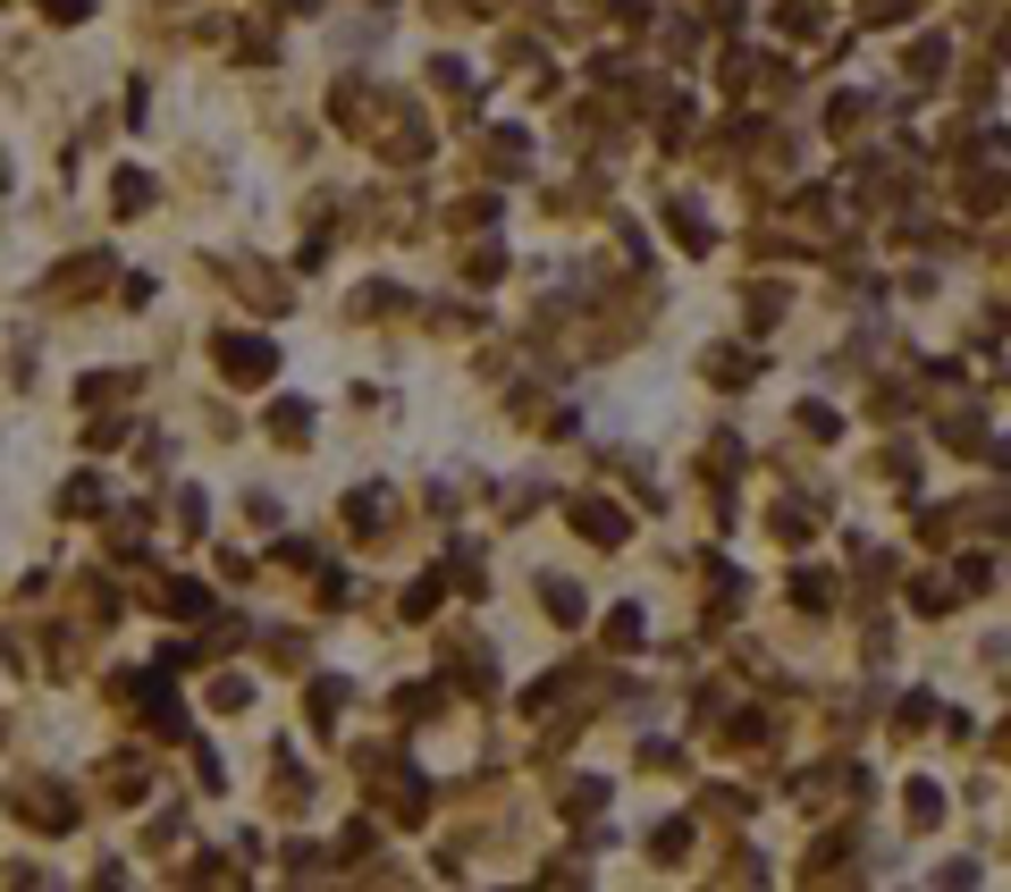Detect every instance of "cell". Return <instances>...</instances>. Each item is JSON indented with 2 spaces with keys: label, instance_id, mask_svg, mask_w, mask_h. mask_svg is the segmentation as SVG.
I'll return each mask as SVG.
<instances>
[{
  "label": "cell",
  "instance_id": "obj_5",
  "mask_svg": "<svg viewBox=\"0 0 1011 892\" xmlns=\"http://www.w3.org/2000/svg\"><path fill=\"white\" fill-rule=\"evenodd\" d=\"M346 513H354V531H371V522L388 513V489H354V497H346Z\"/></svg>",
  "mask_w": 1011,
  "mask_h": 892
},
{
  "label": "cell",
  "instance_id": "obj_4",
  "mask_svg": "<svg viewBox=\"0 0 1011 892\" xmlns=\"http://www.w3.org/2000/svg\"><path fill=\"white\" fill-rule=\"evenodd\" d=\"M18 808H26V816H42V825H68V816H77L59 792H18Z\"/></svg>",
  "mask_w": 1011,
  "mask_h": 892
},
{
  "label": "cell",
  "instance_id": "obj_6",
  "mask_svg": "<svg viewBox=\"0 0 1011 892\" xmlns=\"http://www.w3.org/2000/svg\"><path fill=\"white\" fill-rule=\"evenodd\" d=\"M674 236H683L691 253H708V219H700V210H691V203H674Z\"/></svg>",
  "mask_w": 1011,
  "mask_h": 892
},
{
  "label": "cell",
  "instance_id": "obj_3",
  "mask_svg": "<svg viewBox=\"0 0 1011 892\" xmlns=\"http://www.w3.org/2000/svg\"><path fill=\"white\" fill-rule=\"evenodd\" d=\"M270 430H279V438H312V404H295V396L270 404Z\"/></svg>",
  "mask_w": 1011,
  "mask_h": 892
},
{
  "label": "cell",
  "instance_id": "obj_2",
  "mask_svg": "<svg viewBox=\"0 0 1011 892\" xmlns=\"http://www.w3.org/2000/svg\"><path fill=\"white\" fill-rule=\"evenodd\" d=\"M573 522H582V539H599V548H615V539H624V513L599 506V497H591V506H573Z\"/></svg>",
  "mask_w": 1011,
  "mask_h": 892
},
{
  "label": "cell",
  "instance_id": "obj_7",
  "mask_svg": "<svg viewBox=\"0 0 1011 892\" xmlns=\"http://www.w3.org/2000/svg\"><path fill=\"white\" fill-rule=\"evenodd\" d=\"M144 203H153V186H144V169H127L118 177V210H144Z\"/></svg>",
  "mask_w": 1011,
  "mask_h": 892
},
{
  "label": "cell",
  "instance_id": "obj_1",
  "mask_svg": "<svg viewBox=\"0 0 1011 892\" xmlns=\"http://www.w3.org/2000/svg\"><path fill=\"white\" fill-rule=\"evenodd\" d=\"M220 362H229V380H270V371H279V354H270L262 337H220Z\"/></svg>",
  "mask_w": 1011,
  "mask_h": 892
}]
</instances>
